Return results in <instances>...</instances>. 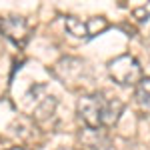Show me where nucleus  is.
Masks as SVG:
<instances>
[{"mask_svg": "<svg viewBox=\"0 0 150 150\" xmlns=\"http://www.w3.org/2000/svg\"><path fill=\"white\" fill-rule=\"evenodd\" d=\"M76 112L88 130H102L118 122L124 112V102L118 96H108L106 92H90L78 98Z\"/></svg>", "mask_w": 150, "mask_h": 150, "instance_id": "obj_1", "label": "nucleus"}, {"mask_svg": "<svg viewBox=\"0 0 150 150\" xmlns=\"http://www.w3.org/2000/svg\"><path fill=\"white\" fill-rule=\"evenodd\" d=\"M10 150H28V148H22V146H14V148H10Z\"/></svg>", "mask_w": 150, "mask_h": 150, "instance_id": "obj_8", "label": "nucleus"}, {"mask_svg": "<svg viewBox=\"0 0 150 150\" xmlns=\"http://www.w3.org/2000/svg\"><path fill=\"white\" fill-rule=\"evenodd\" d=\"M86 22H88V36H90V38L102 34L104 30L108 28V20H106L104 16H92V18H86Z\"/></svg>", "mask_w": 150, "mask_h": 150, "instance_id": "obj_7", "label": "nucleus"}, {"mask_svg": "<svg viewBox=\"0 0 150 150\" xmlns=\"http://www.w3.org/2000/svg\"><path fill=\"white\" fill-rule=\"evenodd\" d=\"M134 98H136V104H138L140 110L146 112V114H150V76L142 78V82L136 86Z\"/></svg>", "mask_w": 150, "mask_h": 150, "instance_id": "obj_5", "label": "nucleus"}, {"mask_svg": "<svg viewBox=\"0 0 150 150\" xmlns=\"http://www.w3.org/2000/svg\"><path fill=\"white\" fill-rule=\"evenodd\" d=\"M132 14H134V18H136L138 28L146 36H150V2H146V4L140 6V8H134Z\"/></svg>", "mask_w": 150, "mask_h": 150, "instance_id": "obj_6", "label": "nucleus"}, {"mask_svg": "<svg viewBox=\"0 0 150 150\" xmlns=\"http://www.w3.org/2000/svg\"><path fill=\"white\" fill-rule=\"evenodd\" d=\"M30 24L24 16L18 14H6V16H0V34L4 36L6 40H10L14 46L24 48L28 38H30Z\"/></svg>", "mask_w": 150, "mask_h": 150, "instance_id": "obj_3", "label": "nucleus"}, {"mask_svg": "<svg viewBox=\"0 0 150 150\" xmlns=\"http://www.w3.org/2000/svg\"><path fill=\"white\" fill-rule=\"evenodd\" d=\"M110 78L122 86H138L142 82V66L132 54H120L108 62Z\"/></svg>", "mask_w": 150, "mask_h": 150, "instance_id": "obj_2", "label": "nucleus"}, {"mask_svg": "<svg viewBox=\"0 0 150 150\" xmlns=\"http://www.w3.org/2000/svg\"><path fill=\"white\" fill-rule=\"evenodd\" d=\"M64 28L74 38H90L88 36V22L78 18V16H66L64 18Z\"/></svg>", "mask_w": 150, "mask_h": 150, "instance_id": "obj_4", "label": "nucleus"}]
</instances>
